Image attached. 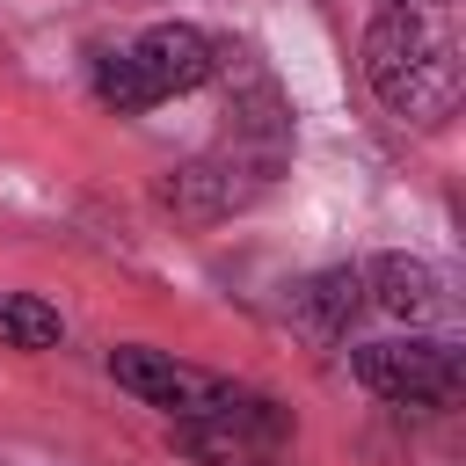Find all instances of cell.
Here are the masks:
<instances>
[{
    "instance_id": "cell-3",
    "label": "cell",
    "mask_w": 466,
    "mask_h": 466,
    "mask_svg": "<svg viewBox=\"0 0 466 466\" xmlns=\"http://www.w3.org/2000/svg\"><path fill=\"white\" fill-rule=\"evenodd\" d=\"M175 444H182L189 459H204V466H269V459L291 444V415H284L277 400L233 386V400H218V408H204V415H182V422H175Z\"/></svg>"
},
{
    "instance_id": "cell-4",
    "label": "cell",
    "mask_w": 466,
    "mask_h": 466,
    "mask_svg": "<svg viewBox=\"0 0 466 466\" xmlns=\"http://www.w3.org/2000/svg\"><path fill=\"white\" fill-rule=\"evenodd\" d=\"M109 379H116L124 393H138L146 408H167L175 422L233 400V379H218V371H204V364H182L175 350H153V342H116V350H109Z\"/></svg>"
},
{
    "instance_id": "cell-5",
    "label": "cell",
    "mask_w": 466,
    "mask_h": 466,
    "mask_svg": "<svg viewBox=\"0 0 466 466\" xmlns=\"http://www.w3.org/2000/svg\"><path fill=\"white\" fill-rule=\"evenodd\" d=\"M124 66L138 73V87H146L153 102H167V95H197V87H211V80L226 73V51H218L197 22H153V29L124 51Z\"/></svg>"
},
{
    "instance_id": "cell-2",
    "label": "cell",
    "mask_w": 466,
    "mask_h": 466,
    "mask_svg": "<svg viewBox=\"0 0 466 466\" xmlns=\"http://www.w3.org/2000/svg\"><path fill=\"white\" fill-rule=\"evenodd\" d=\"M357 386H371L393 408H459L466 393V357L437 335H393V342H364L350 357Z\"/></svg>"
},
{
    "instance_id": "cell-9",
    "label": "cell",
    "mask_w": 466,
    "mask_h": 466,
    "mask_svg": "<svg viewBox=\"0 0 466 466\" xmlns=\"http://www.w3.org/2000/svg\"><path fill=\"white\" fill-rule=\"evenodd\" d=\"M58 335H66V320H58L51 299H36V291H0V342H7V350H58Z\"/></svg>"
},
{
    "instance_id": "cell-7",
    "label": "cell",
    "mask_w": 466,
    "mask_h": 466,
    "mask_svg": "<svg viewBox=\"0 0 466 466\" xmlns=\"http://www.w3.org/2000/svg\"><path fill=\"white\" fill-rule=\"evenodd\" d=\"M364 291H371V306H386L393 320H437L444 313V277L422 262V255H379L371 269H364Z\"/></svg>"
},
{
    "instance_id": "cell-8",
    "label": "cell",
    "mask_w": 466,
    "mask_h": 466,
    "mask_svg": "<svg viewBox=\"0 0 466 466\" xmlns=\"http://www.w3.org/2000/svg\"><path fill=\"white\" fill-rule=\"evenodd\" d=\"M364 306V277L357 269H320V277H306L299 291H291V313H299V328L306 335H320V342H335L342 328H350V313Z\"/></svg>"
},
{
    "instance_id": "cell-1",
    "label": "cell",
    "mask_w": 466,
    "mask_h": 466,
    "mask_svg": "<svg viewBox=\"0 0 466 466\" xmlns=\"http://www.w3.org/2000/svg\"><path fill=\"white\" fill-rule=\"evenodd\" d=\"M364 80L386 116L437 131L459 109V0H371L364 29Z\"/></svg>"
},
{
    "instance_id": "cell-6",
    "label": "cell",
    "mask_w": 466,
    "mask_h": 466,
    "mask_svg": "<svg viewBox=\"0 0 466 466\" xmlns=\"http://www.w3.org/2000/svg\"><path fill=\"white\" fill-rule=\"evenodd\" d=\"M269 167L277 160H189L175 167V182H160V204L182 218H226L269 182Z\"/></svg>"
}]
</instances>
